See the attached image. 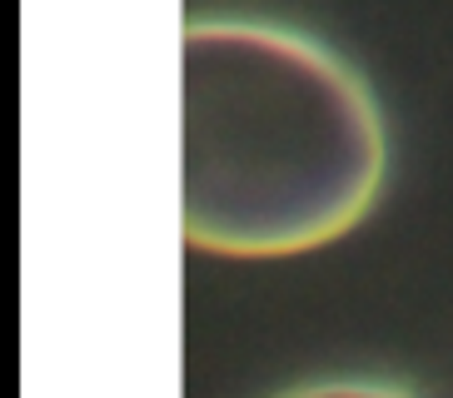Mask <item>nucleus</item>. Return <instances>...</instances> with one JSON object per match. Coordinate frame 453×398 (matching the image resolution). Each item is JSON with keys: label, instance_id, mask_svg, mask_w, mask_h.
I'll return each instance as SVG.
<instances>
[{"label": "nucleus", "instance_id": "obj_1", "mask_svg": "<svg viewBox=\"0 0 453 398\" xmlns=\"http://www.w3.org/2000/svg\"><path fill=\"white\" fill-rule=\"evenodd\" d=\"M185 239L284 259L344 239L388 174L384 110L314 35L269 20L185 26Z\"/></svg>", "mask_w": 453, "mask_h": 398}, {"label": "nucleus", "instance_id": "obj_2", "mask_svg": "<svg viewBox=\"0 0 453 398\" xmlns=\"http://www.w3.org/2000/svg\"><path fill=\"white\" fill-rule=\"evenodd\" d=\"M280 398H413V394L409 388H394V384H369V379H329V384L289 388Z\"/></svg>", "mask_w": 453, "mask_h": 398}]
</instances>
